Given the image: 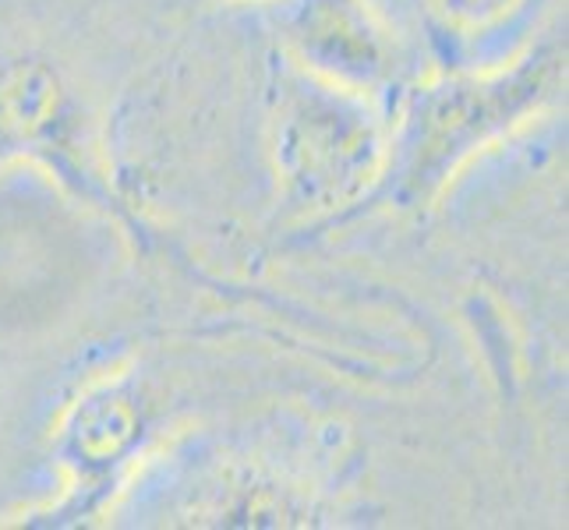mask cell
Instances as JSON below:
<instances>
[{"instance_id":"7a4b0ae2","label":"cell","mask_w":569,"mask_h":530,"mask_svg":"<svg viewBox=\"0 0 569 530\" xmlns=\"http://www.w3.org/2000/svg\"><path fill=\"white\" fill-rule=\"evenodd\" d=\"M556 71V57H531L509 74L463 78L431 96L418 124L410 184L425 191L428 184L442 181L446 170H453L467 152L535 110L552 89Z\"/></svg>"},{"instance_id":"277c9868","label":"cell","mask_w":569,"mask_h":530,"mask_svg":"<svg viewBox=\"0 0 569 530\" xmlns=\"http://www.w3.org/2000/svg\"><path fill=\"white\" fill-rule=\"evenodd\" d=\"M53 103H57L53 78L39 68L18 64L14 71L4 74V82H0V110L8 117L4 124L26 131V134L47 124V117L53 113Z\"/></svg>"},{"instance_id":"5b68a950","label":"cell","mask_w":569,"mask_h":530,"mask_svg":"<svg viewBox=\"0 0 569 530\" xmlns=\"http://www.w3.org/2000/svg\"><path fill=\"white\" fill-rule=\"evenodd\" d=\"M449 11H457L463 18H488V14H496L502 11L509 0H446Z\"/></svg>"},{"instance_id":"3957f363","label":"cell","mask_w":569,"mask_h":530,"mask_svg":"<svg viewBox=\"0 0 569 530\" xmlns=\"http://www.w3.org/2000/svg\"><path fill=\"white\" fill-rule=\"evenodd\" d=\"M308 61L350 82H371L386 71L382 32L365 0H311L298 18Z\"/></svg>"},{"instance_id":"6da1fadb","label":"cell","mask_w":569,"mask_h":530,"mask_svg":"<svg viewBox=\"0 0 569 530\" xmlns=\"http://www.w3.org/2000/svg\"><path fill=\"white\" fill-rule=\"evenodd\" d=\"M277 152L290 188L308 206H340L371 181L379 139L371 117L340 89L293 78L280 96Z\"/></svg>"}]
</instances>
